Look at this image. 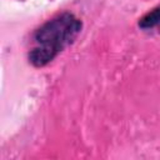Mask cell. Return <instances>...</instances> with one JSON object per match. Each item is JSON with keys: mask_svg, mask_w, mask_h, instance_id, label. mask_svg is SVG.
<instances>
[{"mask_svg": "<svg viewBox=\"0 0 160 160\" xmlns=\"http://www.w3.org/2000/svg\"><path fill=\"white\" fill-rule=\"evenodd\" d=\"M139 28L142 30H151L160 26V5L146 12L138 22Z\"/></svg>", "mask_w": 160, "mask_h": 160, "instance_id": "2", "label": "cell"}, {"mask_svg": "<svg viewBox=\"0 0 160 160\" xmlns=\"http://www.w3.org/2000/svg\"><path fill=\"white\" fill-rule=\"evenodd\" d=\"M81 29V20L69 11L48 20L32 35L34 45L28 52L29 62L35 68L48 65L76 40Z\"/></svg>", "mask_w": 160, "mask_h": 160, "instance_id": "1", "label": "cell"}]
</instances>
